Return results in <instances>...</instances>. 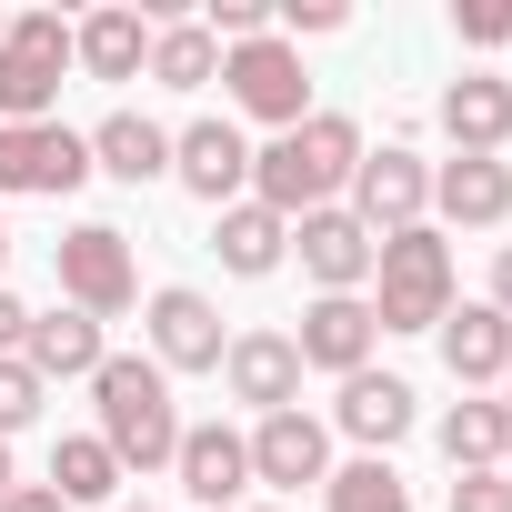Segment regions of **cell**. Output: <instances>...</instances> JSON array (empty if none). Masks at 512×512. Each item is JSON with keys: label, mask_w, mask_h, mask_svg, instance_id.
Listing matches in <instances>:
<instances>
[{"label": "cell", "mask_w": 512, "mask_h": 512, "mask_svg": "<svg viewBox=\"0 0 512 512\" xmlns=\"http://www.w3.org/2000/svg\"><path fill=\"white\" fill-rule=\"evenodd\" d=\"M272 31L302 51V41H322V31H342V0H272Z\"/></svg>", "instance_id": "30"}, {"label": "cell", "mask_w": 512, "mask_h": 512, "mask_svg": "<svg viewBox=\"0 0 512 512\" xmlns=\"http://www.w3.org/2000/svg\"><path fill=\"white\" fill-rule=\"evenodd\" d=\"M141 81H161V91H211V81H221V41H211L201 21H161Z\"/></svg>", "instance_id": "25"}, {"label": "cell", "mask_w": 512, "mask_h": 512, "mask_svg": "<svg viewBox=\"0 0 512 512\" xmlns=\"http://www.w3.org/2000/svg\"><path fill=\"white\" fill-rule=\"evenodd\" d=\"M412 422H422V392H412L402 372H352V382H342V402H332V432H342V442H362V452H392Z\"/></svg>", "instance_id": "17"}, {"label": "cell", "mask_w": 512, "mask_h": 512, "mask_svg": "<svg viewBox=\"0 0 512 512\" xmlns=\"http://www.w3.org/2000/svg\"><path fill=\"white\" fill-rule=\"evenodd\" d=\"M502 452H512V412L482 402V392H462V402L442 412V462H452V472H502Z\"/></svg>", "instance_id": "24"}, {"label": "cell", "mask_w": 512, "mask_h": 512, "mask_svg": "<svg viewBox=\"0 0 512 512\" xmlns=\"http://www.w3.org/2000/svg\"><path fill=\"white\" fill-rule=\"evenodd\" d=\"M432 121H442V141H452L462 161H502V151H512V71H462V81H442Z\"/></svg>", "instance_id": "13"}, {"label": "cell", "mask_w": 512, "mask_h": 512, "mask_svg": "<svg viewBox=\"0 0 512 512\" xmlns=\"http://www.w3.org/2000/svg\"><path fill=\"white\" fill-rule=\"evenodd\" d=\"M432 342H442V372H452L462 392H492V382L512 372V322H502L492 302H452Z\"/></svg>", "instance_id": "20"}, {"label": "cell", "mask_w": 512, "mask_h": 512, "mask_svg": "<svg viewBox=\"0 0 512 512\" xmlns=\"http://www.w3.org/2000/svg\"><path fill=\"white\" fill-rule=\"evenodd\" d=\"M21 342H31V302L0 282V362H21Z\"/></svg>", "instance_id": "32"}, {"label": "cell", "mask_w": 512, "mask_h": 512, "mask_svg": "<svg viewBox=\"0 0 512 512\" xmlns=\"http://www.w3.org/2000/svg\"><path fill=\"white\" fill-rule=\"evenodd\" d=\"M502 482H512V452H502Z\"/></svg>", "instance_id": "40"}, {"label": "cell", "mask_w": 512, "mask_h": 512, "mask_svg": "<svg viewBox=\"0 0 512 512\" xmlns=\"http://www.w3.org/2000/svg\"><path fill=\"white\" fill-rule=\"evenodd\" d=\"M352 171H362V121L352 111H312L302 131H282V141L251 151V201L282 211V221H302V211H332L352 191Z\"/></svg>", "instance_id": "1"}, {"label": "cell", "mask_w": 512, "mask_h": 512, "mask_svg": "<svg viewBox=\"0 0 512 512\" xmlns=\"http://www.w3.org/2000/svg\"><path fill=\"white\" fill-rule=\"evenodd\" d=\"M121 482H131V472L111 462V442H101V432H61V442H51V492H61L71 512H81V502H111Z\"/></svg>", "instance_id": "26"}, {"label": "cell", "mask_w": 512, "mask_h": 512, "mask_svg": "<svg viewBox=\"0 0 512 512\" xmlns=\"http://www.w3.org/2000/svg\"><path fill=\"white\" fill-rule=\"evenodd\" d=\"M0 31H11V11H0Z\"/></svg>", "instance_id": "41"}, {"label": "cell", "mask_w": 512, "mask_h": 512, "mask_svg": "<svg viewBox=\"0 0 512 512\" xmlns=\"http://www.w3.org/2000/svg\"><path fill=\"white\" fill-rule=\"evenodd\" d=\"M211 251H221L231 282H272L292 262V221L262 211V201H231V211H211Z\"/></svg>", "instance_id": "21"}, {"label": "cell", "mask_w": 512, "mask_h": 512, "mask_svg": "<svg viewBox=\"0 0 512 512\" xmlns=\"http://www.w3.org/2000/svg\"><path fill=\"white\" fill-rule=\"evenodd\" d=\"M0 512H71V502H61L51 482H21V492H11V502H0Z\"/></svg>", "instance_id": "34"}, {"label": "cell", "mask_w": 512, "mask_h": 512, "mask_svg": "<svg viewBox=\"0 0 512 512\" xmlns=\"http://www.w3.org/2000/svg\"><path fill=\"white\" fill-rule=\"evenodd\" d=\"M91 402H101V442H111L121 472H141V482L171 472V452H181V402H171V372H161L151 352H101Z\"/></svg>", "instance_id": "2"}, {"label": "cell", "mask_w": 512, "mask_h": 512, "mask_svg": "<svg viewBox=\"0 0 512 512\" xmlns=\"http://www.w3.org/2000/svg\"><path fill=\"white\" fill-rule=\"evenodd\" d=\"M452 512H512V482L502 472H452Z\"/></svg>", "instance_id": "31"}, {"label": "cell", "mask_w": 512, "mask_h": 512, "mask_svg": "<svg viewBox=\"0 0 512 512\" xmlns=\"http://www.w3.org/2000/svg\"><path fill=\"white\" fill-rule=\"evenodd\" d=\"M81 141H91V171H111V181H131V191L171 171V131H161L151 111H101Z\"/></svg>", "instance_id": "22"}, {"label": "cell", "mask_w": 512, "mask_h": 512, "mask_svg": "<svg viewBox=\"0 0 512 512\" xmlns=\"http://www.w3.org/2000/svg\"><path fill=\"white\" fill-rule=\"evenodd\" d=\"M101 352H111V342H101V322H91V312H71V302H61V312H31L21 362H31L41 382H91V372H101Z\"/></svg>", "instance_id": "23"}, {"label": "cell", "mask_w": 512, "mask_h": 512, "mask_svg": "<svg viewBox=\"0 0 512 512\" xmlns=\"http://www.w3.org/2000/svg\"><path fill=\"white\" fill-rule=\"evenodd\" d=\"M71 71H81V81H141V71H151V11L111 0V11L71 21Z\"/></svg>", "instance_id": "19"}, {"label": "cell", "mask_w": 512, "mask_h": 512, "mask_svg": "<svg viewBox=\"0 0 512 512\" xmlns=\"http://www.w3.org/2000/svg\"><path fill=\"white\" fill-rule=\"evenodd\" d=\"M322 502H332V512H412V482H402L382 452H362V462H332Z\"/></svg>", "instance_id": "27"}, {"label": "cell", "mask_w": 512, "mask_h": 512, "mask_svg": "<svg viewBox=\"0 0 512 512\" xmlns=\"http://www.w3.org/2000/svg\"><path fill=\"white\" fill-rule=\"evenodd\" d=\"M512 221V161H432V231H502Z\"/></svg>", "instance_id": "16"}, {"label": "cell", "mask_w": 512, "mask_h": 512, "mask_svg": "<svg viewBox=\"0 0 512 512\" xmlns=\"http://www.w3.org/2000/svg\"><path fill=\"white\" fill-rule=\"evenodd\" d=\"M221 382H231V402H251V412H292V402H302V352H292V332H231Z\"/></svg>", "instance_id": "18"}, {"label": "cell", "mask_w": 512, "mask_h": 512, "mask_svg": "<svg viewBox=\"0 0 512 512\" xmlns=\"http://www.w3.org/2000/svg\"><path fill=\"white\" fill-rule=\"evenodd\" d=\"M121 512H151V502H121Z\"/></svg>", "instance_id": "39"}, {"label": "cell", "mask_w": 512, "mask_h": 512, "mask_svg": "<svg viewBox=\"0 0 512 512\" xmlns=\"http://www.w3.org/2000/svg\"><path fill=\"white\" fill-rule=\"evenodd\" d=\"M292 251H302V272H312V292H372V231L332 201V211H302L292 221Z\"/></svg>", "instance_id": "15"}, {"label": "cell", "mask_w": 512, "mask_h": 512, "mask_svg": "<svg viewBox=\"0 0 512 512\" xmlns=\"http://www.w3.org/2000/svg\"><path fill=\"white\" fill-rule=\"evenodd\" d=\"M171 181H181L191 201H211V211L251 201V141H241V121H231V111H221V121H181V131H171Z\"/></svg>", "instance_id": "10"}, {"label": "cell", "mask_w": 512, "mask_h": 512, "mask_svg": "<svg viewBox=\"0 0 512 512\" xmlns=\"http://www.w3.org/2000/svg\"><path fill=\"white\" fill-rule=\"evenodd\" d=\"M61 71H71V21L11 11V31H0V121H61Z\"/></svg>", "instance_id": "4"}, {"label": "cell", "mask_w": 512, "mask_h": 512, "mask_svg": "<svg viewBox=\"0 0 512 512\" xmlns=\"http://www.w3.org/2000/svg\"><path fill=\"white\" fill-rule=\"evenodd\" d=\"M452 41L462 51H512V0H452Z\"/></svg>", "instance_id": "29"}, {"label": "cell", "mask_w": 512, "mask_h": 512, "mask_svg": "<svg viewBox=\"0 0 512 512\" xmlns=\"http://www.w3.org/2000/svg\"><path fill=\"white\" fill-rule=\"evenodd\" d=\"M171 472H181V492H191L201 512H241V492H251V442H241L231 422H181Z\"/></svg>", "instance_id": "14"}, {"label": "cell", "mask_w": 512, "mask_h": 512, "mask_svg": "<svg viewBox=\"0 0 512 512\" xmlns=\"http://www.w3.org/2000/svg\"><path fill=\"white\" fill-rule=\"evenodd\" d=\"M21 492V462H11V442H0V502H11Z\"/></svg>", "instance_id": "35"}, {"label": "cell", "mask_w": 512, "mask_h": 512, "mask_svg": "<svg viewBox=\"0 0 512 512\" xmlns=\"http://www.w3.org/2000/svg\"><path fill=\"white\" fill-rule=\"evenodd\" d=\"M372 342H382V322H372L362 292H312V312H302V332H292L302 372H332V382L372 372Z\"/></svg>", "instance_id": "12"}, {"label": "cell", "mask_w": 512, "mask_h": 512, "mask_svg": "<svg viewBox=\"0 0 512 512\" xmlns=\"http://www.w3.org/2000/svg\"><path fill=\"white\" fill-rule=\"evenodd\" d=\"M141 332H151V362H161V372H221V352H231L221 302H211V292H191V282L151 292V302H141Z\"/></svg>", "instance_id": "11"}, {"label": "cell", "mask_w": 512, "mask_h": 512, "mask_svg": "<svg viewBox=\"0 0 512 512\" xmlns=\"http://www.w3.org/2000/svg\"><path fill=\"white\" fill-rule=\"evenodd\" d=\"M51 412V382L31 372V362H0V442H11V432H31Z\"/></svg>", "instance_id": "28"}, {"label": "cell", "mask_w": 512, "mask_h": 512, "mask_svg": "<svg viewBox=\"0 0 512 512\" xmlns=\"http://www.w3.org/2000/svg\"><path fill=\"white\" fill-rule=\"evenodd\" d=\"M372 322L382 332H442V312H452V241L432 231V221H412V231H392L382 251H372Z\"/></svg>", "instance_id": "3"}, {"label": "cell", "mask_w": 512, "mask_h": 512, "mask_svg": "<svg viewBox=\"0 0 512 512\" xmlns=\"http://www.w3.org/2000/svg\"><path fill=\"white\" fill-rule=\"evenodd\" d=\"M0 262H11V221H0Z\"/></svg>", "instance_id": "36"}, {"label": "cell", "mask_w": 512, "mask_h": 512, "mask_svg": "<svg viewBox=\"0 0 512 512\" xmlns=\"http://www.w3.org/2000/svg\"><path fill=\"white\" fill-rule=\"evenodd\" d=\"M51 272H61V302H71V312H91V322H121V312L141 302L131 231H111V221H71V231L51 241Z\"/></svg>", "instance_id": "6"}, {"label": "cell", "mask_w": 512, "mask_h": 512, "mask_svg": "<svg viewBox=\"0 0 512 512\" xmlns=\"http://www.w3.org/2000/svg\"><path fill=\"white\" fill-rule=\"evenodd\" d=\"M91 181V141L71 121H0V201H61Z\"/></svg>", "instance_id": "7"}, {"label": "cell", "mask_w": 512, "mask_h": 512, "mask_svg": "<svg viewBox=\"0 0 512 512\" xmlns=\"http://www.w3.org/2000/svg\"><path fill=\"white\" fill-rule=\"evenodd\" d=\"M372 241H392V231H412V221H432V161L412 151V141H382V151H362V171H352V201H342Z\"/></svg>", "instance_id": "8"}, {"label": "cell", "mask_w": 512, "mask_h": 512, "mask_svg": "<svg viewBox=\"0 0 512 512\" xmlns=\"http://www.w3.org/2000/svg\"><path fill=\"white\" fill-rule=\"evenodd\" d=\"M482 302H492V312H502V322H512V241H502V251H492V292H482Z\"/></svg>", "instance_id": "33"}, {"label": "cell", "mask_w": 512, "mask_h": 512, "mask_svg": "<svg viewBox=\"0 0 512 512\" xmlns=\"http://www.w3.org/2000/svg\"><path fill=\"white\" fill-rule=\"evenodd\" d=\"M241 442H251V482L282 492V502H292L302 482H332V422L302 412V402H292V412H262Z\"/></svg>", "instance_id": "9"}, {"label": "cell", "mask_w": 512, "mask_h": 512, "mask_svg": "<svg viewBox=\"0 0 512 512\" xmlns=\"http://www.w3.org/2000/svg\"><path fill=\"white\" fill-rule=\"evenodd\" d=\"M251 512H292V502H251Z\"/></svg>", "instance_id": "37"}, {"label": "cell", "mask_w": 512, "mask_h": 512, "mask_svg": "<svg viewBox=\"0 0 512 512\" xmlns=\"http://www.w3.org/2000/svg\"><path fill=\"white\" fill-rule=\"evenodd\" d=\"M502 412H512V372H502Z\"/></svg>", "instance_id": "38"}, {"label": "cell", "mask_w": 512, "mask_h": 512, "mask_svg": "<svg viewBox=\"0 0 512 512\" xmlns=\"http://www.w3.org/2000/svg\"><path fill=\"white\" fill-rule=\"evenodd\" d=\"M221 91H231V111H241V121H262L272 141L312 121V71H302V51H292L282 31L241 41V51H221Z\"/></svg>", "instance_id": "5"}]
</instances>
